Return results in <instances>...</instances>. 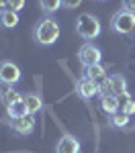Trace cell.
I'll list each match as a JSON object with an SVG mask.
<instances>
[{
    "label": "cell",
    "mask_w": 135,
    "mask_h": 153,
    "mask_svg": "<svg viewBox=\"0 0 135 153\" xmlns=\"http://www.w3.org/2000/svg\"><path fill=\"white\" fill-rule=\"evenodd\" d=\"M60 23L51 16H45L43 21H39L37 27L33 29V39H35L37 45H43V47H49L53 45L57 39H60Z\"/></svg>",
    "instance_id": "1"
},
{
    "label": "cell",
    "mask_w": 135,
    "mask_h": 153,
    "mask_svg": "<svg viewBox=\"0 0 135 153\" xmlns=\"http://www.w3.org/2000/svg\"><path fill=\"white\" fill-rule=\"evenodd\" d=\"M100 31H102V27H100V21H98L94 14H80L78 19H76V35L80 37V39H86V41H90V39H96L100 35Z\"/></svg>",
    "instance_id": "2"
},
{
    "label": "cell",
    "mask_w": 135,
    "mask_h": 153,
    "mask_svg": "<svg viewBox=\"0 0 135 153\" xmlns=\"http://www.w3.org/2000/svg\"><path fill=\"white\" fill-rule=\"evenodd\" d=\"M110 29L115 31V33H119V35H129V33H133L135 31V14L129 10H117L113 14V19H110Z\"/></svg>",
    "instance_id": "3"
},
{
    "label": "cell",
    "mask_w": 135,
    "mask_h": 153,
    "mask_svg": "<svg viewBox=\"0 0 135 153\" xmlns=\"http://www.w3.org/2000/svg\"><path fill=\"white\" fill-rule=\"evenodd\" d=\"M104 94H115V96H119V98L129 96V92H127V80L123 78L121 74L109 76L104 82L100 84V96H104Z\"/></svg>",
    "instance_id": "4"
},
{
    "label": "cell",
    "mask_w": 135,
    "mask_h": 153,
    "mask_svg": "<svg viewBox=\"0 0 135 153\" xmlns=\"http://www.w3.org/2000/svg\"><path fill=\"white\" fill-rule=\"evenodd\" d=\"M19 80H21V68L12 61H0V84L14 86Z\"/></svg>",
    "instance_id": "5"
},
{
    "label": "cell",
    "mask_w": 135,
    "mask_h": 153,
    "mask_svg": "<svg viewBox=\"0 0 135 153\" xmlns=\"http://www.w3.org/2000/svg\"><path fill=\"white\" fill-rule=\"evenodd\" d=\"M78 59H80L82 68L84 65H96V63L102 61V51L92 43H84L80 47V51H78Z\"/></svg>",
    "instance_id": "6"
},
{
    "label": "cell",
    "mask_w": 135,
    "mask_h": 153,
    "mask_svg": "<svg viewBox=\"0 0 135 153\" xmlns=\"http://www.w3.org/2000/svg\"><path fill=\"white\" fill-rule=\"evenodd\" d=\"M76 94L80 96L82 100H92L96 94H100V84L92 82L88 78H80L76 82Z\"/></svg>",
    "instance_id": "7"
},
{
    "label": "cell",
    "mask_w": 135,
    "mask_h": 153,
    "mask_svg": "<svg viewBox=\"0 0 135 153\" xmlns=\"http://www.w3.org/2000/svg\"><path fill=\"white\" fill-rule=\"evenodd\" d=\"M10 129L19 135L29 137L33 131H35V114H27L23 118H12L10 120Z\"/></svg>",
    "instance_id": "8"
},
{
    "label": "cell",
    "mask_w": 135,
    "mask_h": 153,
    "mask_svg": "<svg viewBox=\"0 0 135 153\" xmlns=\"http://www.w3.org/2000/svg\"><path fill=\"white\" fill-rule=\"evenodd\" d=\"M82 78H88L96 84H102L109 76H107V68L102 63H96V65H84L82 68Z\"/></svg>",
    "instance_id": "9"
},
{
    "label": "cell",
    "mask_w": 135,
    "mask_h": 153,
    "mask_svg": "<svg viewBox=\"0 0 135 153\" xmlns=\"http://www.w3.org/2000/svg\"><path fill=\"white\" fill-rule=\"evenodd\" d=\"M55 153H80V141L74 135H63L55 147Z\"/></svg>",
    "instance_id": "10"
},
{
    "label": "cell",
    "mask_w": 135,
    "mask_h": 153,
    "mask_svg": "<svg viewBox=\"0 0 135 153\" xmlns=\"http://www.w3.org/2000/svg\"><path fill=\"white\" fill-rule=\"evenodd\" d=\"M100 108H102V112L104 114H115V112H119L121 110V98L115 94H104L100 96Z\"/></svg>",
    "instance_id": "11"
},
{
    "label": "cell",
    "mask_w": 135,
    "mask_h": 153,
    "mask_svg": "<svg viewBox=\"0 0 135 153\" xmlns=\"http://www.w3.org/2000/svg\"><path fill=\"white\" fill-rule=\"evenodd\" d=\"M23 102L27 106V110H29V114H37L39 110H43V98L35 92H29V94L23 96Z\"/></svg>",
    "instance_id": "12"
},
{
    "label": "cell",
    "mask_w": 135,
    "mask_h": 153,
    "mask_svg": "<svg viewBox=\"0 0 135 153\" xmlns=\"http://www.w3.org/2000/svg\"><path fill=\"white\" fill-rule=\"evenodd\" d=\"M19 100H23V94H19L12 86H4V88H0V102H2L4 106L14 104V102H19Z\"/></svg>",
    "instance_id": "13"
},
{
    "label": "cell",
    "mask_w": 135,
    "mask_h": 153,
    "mask_svg": "<svg viewBox=\"0 0 135 153\" xmlns=\"http://www.w3.org/2000/svg\"><path fill=\"white\" fill-rule=\"evenodd\" d=\"M19 25V12H12L8 8L0 10V27L2 29H14Z\"/></svg>",
    "instance_id": "14"
},
{
    "label": "cell",
    "mask_w": 135,
    "mask_h": 153,
    "mask_svg": "<svg viewBox=\"0 0 135 153\" xmlns=\"http://www.w3.org/2000/svg\"><path fill=\"white\" fill-rule=\"evenodd\" d=\"M6 114L10 118H23V117L29 114V110H27V106H25L23 100H19V102H14V104L6 106Z\"/></svg>",
    "instance_id": "15"
},
{
    "label": "cell",
    "mask_w": 135,
    "mask_h": 153,
    "mask_svg": "<svg viewBox=\"0 0 135 153\" xmlns=\"http://www.w3.org/2000/svg\"><path fill=\"white\" fill-rule=\"evenodd\" d=\"M110 125H113L115 129H125V127L129 125V114H125L123 110L110 114Z\"/></svg>",
    "instance_id": "16"
},
{
    "label": "cell",
    "mask_w": 135,
    "mask_h": 153,
    "mask_svg": "<svg viewBox=\"0 0 135 153\" xmlns=\"http://www.w3.org/2000/svg\"><path fill=\"white\" fill-rule=\"evenodd\" d=\"M39 6H41V10L47 12V14H53L55 10L63 8L61 6V0H39Z\"/></svg>",
    "instance_id": "17"
},
{
    "label": "cell",
    "mask_w": 135,
    "mask_h": 153,
    "mask_svg": "<svg viewBox=\"0 0 135 153\" xmlns=\"http://www.w3.org/2000/svg\"><path fill=\"white\" fill-rule=\"evenodd\" d=\"M121 110L125 112V114H135V98H131V96H125L121 100Z\"/></svg>",
    "instance_id": "18"
},
{
    "label": "cell",
    "mask_w": 135,
    "mask_h": 153,
    "mask_svg": "<svg viewBox=\"0 0 135 153\" xmlns=\"http://www.w3.org/2000/svg\"><path fill=\"white\" fill-rule=\"evenodd\" d=\"M23 8H25V0H10L8 2V10H12V12H19Z\"/></svg>",
    "instance_id": "19"
},
{
    "label": "cell",
    "mask_w": 135,
    "mask_h": 153,
    "mask_svg": "<svg viewBox=\"0 0 135 153\" xmlns=\"http://www.w3.org/2000/svg\"><path fill=\"white\" fill-rule=\"evenodd\" d=\"M80 4H82V0H61L63 8H78Z\"/></svg>",
    "instance_id": "20"
},
{
    "label": "cell",
    "mask_w": 135,
    "mask_h": 153,
    "mask_svg": "<svg viewBox=\"0 0 135 153\" xmlns=\"http://www.w3.org/2000/svg\"><path fill=\"white\" fill-rule=\"evenodd\" d=\"M123 8L135 14V0H123Z\"/></svg>",
    "instance_id": "21"
},
{
    "label": "cell",
    "mask_w": 135,
    "mask_h": 153,
    "mask_svg": "<svg viewBox=\"0 0 135 153\" xmlns=\"http://www.w3.org/2000/svg\"><path fill=\"white\" fill-rule=\"evenodd\" d=\"M8 2H10V0H0V10H2V8H8Z\"/></svg>",
    "instance_id": "22"
},
{
    "label": "cell",
    "mask_w": 135,
    "mask_h": 153,
    "mask_svg": "<svg viewBox=\"0 0 135 153\" xmlns=\"http://www.w3.org/2000/svg\"><path fill=\"white\" fill-rule=\"evenodd\" d=\"M96 2H107V0H96Z\"/></svg>",
    "instance_id": "23"
}]
</instances>
